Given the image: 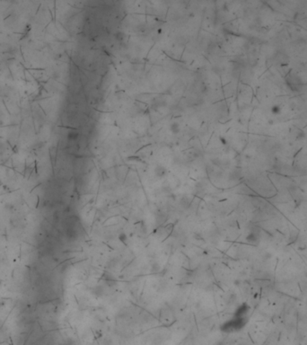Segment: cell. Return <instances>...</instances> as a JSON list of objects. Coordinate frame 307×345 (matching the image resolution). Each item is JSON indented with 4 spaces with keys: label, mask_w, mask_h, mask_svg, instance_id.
<instances>
[{
    "label": "cell",
    "mask_w": 307,
    "mask_h": 345,
    "mask_svg": "<svg viewBox=\"0 0 307 345\" xmlns=\"http://www.w3.org/2000/svg\"><path fill=\"white\" fill-rule=\"evenodd\" d=\"M68 139L69 140H75L76 139H77V137H78V133L77 132V131H75V130H73V131H70L69 133H68Z\"/></svg>",
    "instance_id": "obj_6"
},
{
    "label": "cell",
    "mask_w": 307,
    "mask_h": 345,
    "mask_svg": "<svg viewBox=\"0 0 307 345\" xmlns=\"http://www.w3.org/2000/svg\"><path fill=\"white\" fill-rule=\"evenodd\" d=\"M65 345H69V344H65Z\"/></svg>",
    "instance_id": "obj_7"
},
{
    "label": "cell",
    "mask_w": 307,
    "mask_h": 345,
    "mask_svg": "<svg viewBox=\"0 0 307 345\" xmlns=\"http://www.w3.org/2000/svg\"><path fill=\"white\" fill-rule=\"evenodd\" d=\"M119 240L123 244V245H128V235H126L124 232H122V233H120V235H119Z\"/></svg>",
    "instance_id": "obj_5"
},
{
    "label": "cell",
    "mask_w": 307,
    "mask_h": 345,
    "mask_svg": "<svg viewBox=\"0 0 307 345\" xmlns=\"http://www.w3.org/2000/svg\"><path fill=\"white\" fill-rule=\"evenodd\" d=\"M249 306L247 304H242L241 306H239L237 307V309L235 310L234 312V316H240V317H246L247 314L249 312Z\"/></svg>",
    "instance_id": "obj_2"
},
{
    "label": "cell",
    "mask_w": 307,
    "mask_h": 345,
    "mask_svg": "<svg viewBox=\"0 0 307 345\" xmlns=\"http://www.w3.org/2000/svg\"><path fill=\"white\" fill-rule=\"evenodd\" d=\"M247 322L246 317H240V316H233L230 320L225 322L221 325V330L225 332H232L240 331L242 327L245 325Z\"/></svg>",
    "instance_id": "obj_1"
},
{
    "label": "cell",
    "mask_w": 307,
    "mask_h": 345,
    "mask_svg": "<svg viewBox=\"0 0 307 345\" xmlns=\"http://www.w3.org/2000/svg\"><path fill=\"white\" fill-rule=\"evenodd\" d=\"M154 172H155V174L156 177L162 178V177H163L164 175H166V173H167V169H166L163 165H156V166L155 167Z\"/></svg>",
    "instance_id": "obj_3"
},
{
    "label": "cell",
    "mask_w": 307,
    "mask_h": 345,
    "mask_svg": "<svg viewBox=\"0 0 307 345\" xmlns=\"http://www.w3.org/2000/svg\"><path fill=\"white\" fill-rule=\"evenodd\" d=\"M170 131L173 134V135H177L178 133L180 131V124L178 122H173L171 125H170Z\"/></svg>",
    "instance_id": "obj_4"
}]
</instances>
